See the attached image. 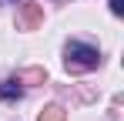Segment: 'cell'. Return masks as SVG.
Here are the masks:
<instances>
[{
	"mask_svg": "<svg viewBox=\"0 0 124 121\" xmlns=\"http://www.w3.org/2000/svg\"><path fill=\"white\" fill-rule=\"evenodd\" d=\"M37 118H40V121H67V111H64L61 104H47Z\"/></svg>",
	"mask_w": 124,
	"mask_h": 121,
	"instance_id": "3",
	"label": "cell"
},
{
	"mask_svg": "<svg viewBox=\"0 0 124 121\" xmlns=\"http://www.w3.org/2000/svg\"><path fill=\"white\" fill-rule=\"evenodd\" d=\"M67 71H74V74H81V71H94L97 64H101V54H97V47H87V44H77V40H70L67 44Z\"/></svg>",
	"mask_w": 124,
	"mask_h": 121,
	"instance_id": "1",
	"label": "cell"
},
{
	"mask_svg": "<svg viewBox=\"0 0 124 121\" xmlns=\"http://www.w3.org/2000/svg\"><path fill=\"white\" fill-rule=\"evenodd\" d=\"M0 98H7V101L20 98V84H17V81H7V84L0 87Z\"/></svg>",
	"mask_w": 124,
	"mask_h": 121,
	"instance_id": "4",
	"label": "cell"
},
{
	"mask_svg": "<svg viewBox=\"0 0 124 121\" xmlns=\"http://www.w3.org/2000/svg\"><path fill=\"white\" fill-rule=\"evenodd\" d=\"M44 78H47V74H44L40 67H30V71H23V74H20V81H44Z\"/></svg>",
	"mask_w": 124,
	"mask_h": 121,
	"instance_id": "5",
	"label": "cell"
},
{
	"mask_svg": "<svg viewBox=\"0 0 124 121\" xmlns=\"http://www.w3.org/2000/svg\"><path fill=\"white\" fill-rule=\"evenodd\" d=\"M40 24H44L40 3H23V10H20V27H23V30H34V27H40Z\"/></svg>",
	"mask_w": 124,
	"mask_h": 121,
	"instance_id": "2",
	"label": "cell"
},
{
	"mask_svg": "<svg viewBox=\"0 0 124 121\" xmlns=\"http://www.w3.org/2000/svg\"><path fill=\"white\" fill-rule=\"evenodd\" d=\"M111 14L121 17V14H124V0H111Z\"/></svg>",
	"mask_w": 124,
	"mask_h": 121,
	"instance_id": "6",
	"label": "cell"
}]
</instances>
